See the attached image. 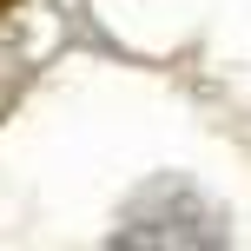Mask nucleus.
<instances>
[{
  "instance_id": "nucleus-1",
  "label": "nucleus",
  "mask_w": 251,
  "mask_h": 251,
  "mask_svg": "<svg viewBox=\"0 0 251 251\" xmlns=\"http://www.w3.org/2000/svg\"><path fill=\"white\" fill-rule=\"evenodd\" d=\"M106 251H225V218L192 185L159 178V185H146L126 205V218H119Z\"/></svg>"
},
{
  "instance_id": "nucleus-2",
  "label": "nucleus",
  "mask_w": 251,
  "mask_h": 251,
  "mask_svg": "<svg viewBox=\"0 0 251 251\" xmlns=\"http://www.w3.org/2000/svg\"><path fill=\"white\" fill-rule=\"evenodd\" d=\"M7 13H13V0H0V20H7Z\"/></svg>"
}]
</instances>
